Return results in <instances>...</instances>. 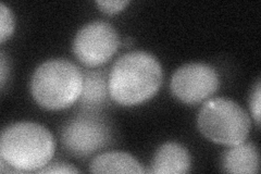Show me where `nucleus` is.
I'll return each mask as SVG.
<instances>
[{
	"label": "nucleus",
	"instance_id": "f257e3e1",
	"mask_svg": "<svg viewBox=\"0 0 261 174\" xmlns=\"http://www.w3.org/2000/svg\"><path fill=\"white\" fill-rule=\"evenodd\" d=\"M162 78L161 64L153 55L127 53L114 62L109 73V96L124 107L141 105L158 93Z\"/></svg>",
	"mask_w": 261,
	"mask_h": 174
},
{
	"label": "nucleus",
	"instance_id": "f03ea898",
	"mask_svg": "<svg viewBox=\"0 0 261 174\" xmlns=\"http://www.w3.org/2000/svg\"><path fill=\"white\" fill-rule=\"evenodd\" d=\"M56 151L53 134L35 122L10 124L0 137V159L19 172H37L51 161Z\"/></svg>",
	"mask_w": 261,
	"mask_h": 174
},
{
	"label": "nucleus",
	"instance_id": "7ed1b4c3",
	"mask_svg": "<svg viewBox=\"0 0 261 174\" xmlns=\"http://www.w3.org/2000/svg\"><path fill=\"white\" fill-rule=\"evenodd\" d=\"M83 72L67 59H51L33 73L31 93L46 110L58 111L74 105L83 88Z\"/></svg>",
	"mask_w": 261,
	"mask_h": 174
},
{
	"label": "nucleus",
	"instance_id": "20e7f679",
	"mask_svg": "<svg viewBox=\"0 0 261 174\" xmlns=\"http://www.w3.org/2000/svg\"><path fill=\"white\" fill-rule=\"evenodd\" d=\"M197 127L210 142L234 146L246 142L251 120L238 103L219 97L202 105L197 115Z\"/></svg>",
	"mask_w": 261,
	"mask_h": 174
},
{
	"label": "nucleus",
	"instance_id": "39448f33",
	"mask_svg": "<svg viewBox=\"0 0 261 174\" xmlns=\"http://www.w3.org/2000/svg\"><path fill=\"white\" fill-rule=\"evenodd\" d=\"M120 45L118 32L110 23L94 21L82 28L73 40V54L87 68L108 62Z\"/></svg>",
	"mask_w": 261,
	"mask_h": 174
},
{
	"label": "nucleus",
	"instance_id": "423d86ee",
	"mask_svg": "<svg viewBox=\"0 0 261 174\" xmlns=\"http://www.w3.org/2000/svg\"><path fill=\"white\" fill-rule=\"evenodd\" d=\"M220 87V77L211 65L193 62L179 67L172 76L173 96L186 105H197L214 95Z\"/></svg>",
	"mask_w": 261,
	"mask_h": 174
},
{
	"label": "nucleus",
	"instance_id": "0eeeda50",
	"mask_svg": "<svg viewBox=\"0 0 261 174\" xmlns=\"http://www.w3.org/2000/svg\"><path fill=\"white\" fill-rule=\"evenodd\" d=\"M62 143L72 155L86 157L107 146L111 132L107 124L92 114L71 120L62 130Z\"/></svg>",
	"mask_w": 261,
	"mask_h": 174
},
{
	"label": "nucleus",
	"instance_id": "6e6552de",
	"mask_svg": "<svg viewBox=\"0 0 261 174\" xmlns=\"http://www.w3.org/2000/svg\"><path fill=\"white\" fill-rule=\"evenodd\" d=\"M192 158L181 144L169 142L161 145L153 156L151 170L156 174H184L191 170Z\"/></svg>",
	"mask_w": 261,
	"mask_h": 174
},
{
	"label": "nucleus",
	"instance_id": "1a4fd4ad",
	"mask_svg": "<svg viewBox=\"0 0 261 174\" xmlns=\"http://www.w3.org/2000/svg\"><path fill=\"white\" fill-rule=\"evenodd\" d=\"M221 164L226 173L256 174L260 169L259 152L252 143L230 146L222 156Z\"/></svg>",
	"mask_w": 261,
	"mask_h": 174
},
{
	"label": "nucleus",
	"instance_id": "9d476101",
	"mask_svg": "<svg viewBox=\"0 0 261 174\" xmlns=\"http://www.w3.org/2000/svg\"><path fill=\"white\" fill-rule=\"evenodd\" d=\"M83 88L80 96V105L85 110L93 111L101 107L109 95L108 77L106 72L84 71L83 72Z\"/></svg>",
	"mask_w": 261,
	"mask_h": 174
},
{
	"label": "nucleus",
	"instance_id": "9b49d317",
	"mask_svg": "<svg viewBox=\"0 0 261 174\" xmlns=\"http://www.w3.org/2000/svg\"><path fill=\"white\" fill-rule=\"evenodd\" d=\"M93 173H145L143 165L132 155L123 152H109L95 157L89 164Z\"/></svg>",
	"mask_w": 261,
	"mask_h": 174
},
{
	"label": "nucleus",
	"instance_id": "f8f14e48",
	"mask_svg": "<svg viewBox=\"0 0 261 174\" xmlns=\"http://www.w3.org/2000/svg\"><path fill=\"white\" fill-rule=\"evenodd\" d=\"M14 31V15L9 7L0 4V41L5 43L9 39Z\"/></svg>",
	"mask_w": 261,
	"mask_h": 174
},
{
	"label": "nucleus",
	"instance_id": "ddd939ff",
	"mask_svg": "<svg viewBox=\"0 0 261 174\" xmlns=\"http://www.w3.org/2000/svg\"><path fill=\"white\" fill-rule=\"evenodd\" d=\"M96 5L105 14H116L123 11L129 5L127 0H99Z\"/></svg>",
	"mask_w": 261,
	"mask_h": 174
},
{
	"label": "nucleus",
	"instance_id": "4468645a",
	"mask_svg": "<svg viewBox=\"0 0 261 174\" xmlns=\"http://www.w3.org/2000/svg\"><path fill=\"white\" fill-rule=\"evenodd\" d=\"M261 86H260V81L257 82L256 86L252 89V93L250 96V111L252 114V118L256 122L257 127L260 126V108H261Z\"/></svg>",
	"mask_w": 261,
	"mask_h": 174
},
{
	"label": "nucleus",
	"instance_id": "2eb2a0df",
	"mask_svg": "<svg viewBox=\"0 0 261 174\" xmlns=\"http://www.w3.org/2000/svg\"><path fill=\"white\" fill-rule=\"evenodd\" d=\"M80 170L71 164L64 162H54L51 164H47L46 167L37 171V173H79Z\"/></svg>",
	"mask_w": 261,
	"mask_h": 174
},
{
	"label": "nucleus",
	"instance_id": "dca6fc26",
	"mask_svg": "<svg viewBox=\"0 0 261 174\" xmlns=\"http://www.w3.org/2000/svg\"><path fill=\"white\" fill-rule=\"evenodd\" d=\"M9 76V62L7 61V57L5 52H2V58H0V84L4 89L6 81Z\"/></svg>",
	"mask_w": 261,
	"mask_h": 174
}]
</instances>
